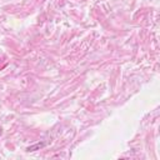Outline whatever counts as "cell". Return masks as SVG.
Masks as SVG:
<instances>
[{
    "label": "cell",
    "mask_w": 160,
    "mask_h": 160,
    "mask_svg": "<svg viewBox=\"0 0 160 160\" xmlns=\"http://www.w3.org/2000/svg\"><path fill=\"white\" fill-rule=\"evenodd\" d=\"M41 146H44V144H38V145H35V146L28 148V151H34V149H36V148H41Z\"/></svg>",
    "instance_id": "cell-1"
},
{
    "label": "cell",
    "mask_w": 160,
    "mask_h": 160,
    "mask_svg": "<svg viewBox=\"0 0 160 160\" xmlns=\"http://www.w3.org/2000/svg\"><path fill=\"white\" fill-rule=\"evenodd\" d=\"M1 134H2V130H1V128H0V136H1Z\"/></svg>",
    "instance_id": "cell-2"
}]
</instances>
